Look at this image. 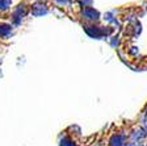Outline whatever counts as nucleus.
<instances>
[{
	"instance_id": "f257e3e1",
	"label": "nucleus",
	"mask_w": 147,
	"mask_h": 146,
	"mask_svg": "<svg viewBox=\"0 0 147 146\" xmlns=\"http://www.w3.org/2000/svg\"><path fill=\"white\" fill-rule=\"evenodd\" d=\"M109 146H126V137L123 134H113L110 137Z\"/></svg>"
}]
</instances>
